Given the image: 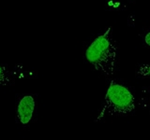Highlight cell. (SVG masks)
Returning <instances> with one entry per match:
<instances>
[{
  "label": "cell",
  "mask_w": 150,
  "mask_h": 140,
  "mask_svg": "<svg viewBox=\"0 0 150 140\" xmlns=\"http://www.w3.org/2000/svg\"><path fill=\"white\" fill-rule=\"evenodd\" d=\"M112 27L98 36L86 50V58L94 69L111 77L115 74L117 61V46L112 36Z\"/></svg>",
  "instance_id": "obj_1"
},
{
  "label": "cell",
  "mask_w": 150,
  "mask_h": 140,
  "mask_svg": "<svg viewBox=\"0 0 150 140\" xmlns=\"http://www.w3.org/2000/svg\"><path fill=\"white\" fill-rule=\"evenodd\" d=\"M136 107L135 97L128 88L112 80L108 88L104 103L95 121H100L108 116L126 115L131 113Z\"/></svg>",
  "instance_id": "obj_2"
},
{
  "label": "cell",
  "mask_w": 150,
  "mask_h": 140,
  "mask_svg": "<svg viewBox=\"0 0 150 140\" xmlns=\"http://www.w3.org/2000/svg\"><path fill=\"white\" fill-rule=\"evenodd\" d=\"M36 108V100L34 95L25 94L18 102L16 115L18 121L23 125H26L31 120Z\"/></svg>",
  "instance_id": "obj_3"
},
{
  "label": "cell",
  "mask_w": 150,
  "mask_h": 140,
  "mask_svg": "<svg viewBox=\"0 0 150 140\" xmlns=\"http://www.w3.org/2000/svg\"><path fill=\"white\" fill-rule=\"evenodd\" d=\"M12 81L11 74L7 68L0 64V85H8Z\"/></svg>",
  "instance_id": "obj_4"
},
{
  "label": "cell",
  "mask_w": 150,
  "mask_h": 140,
  "mask_svg": "<svg viewBox=\"0 0 150 140\" xmlns=\"http://www.w3.org/2000/svg\"><path fill=\"white\" fill-rule=\"evenodd\" d=\"M137 74L142 77H150V63L141 65L137 71Z\"/></svg>",
  "instance_id": "obj_5"
},
{
  "label": "cell",
  "mask_w": 150,
  "mask_h": 140,
  "mask_svg": "<svg viewBox=\"0 0 150 140\" xmlns=\"http://www.w3.org/2000/svg\"><path fill=\"white\" fill-rule=\"evenodd\" d=\"M144 42H145V44H146L147 46L150 47V31L144 36Z\"/></svg>",
  "instance_id": "obj_6"
}]
</instances>
